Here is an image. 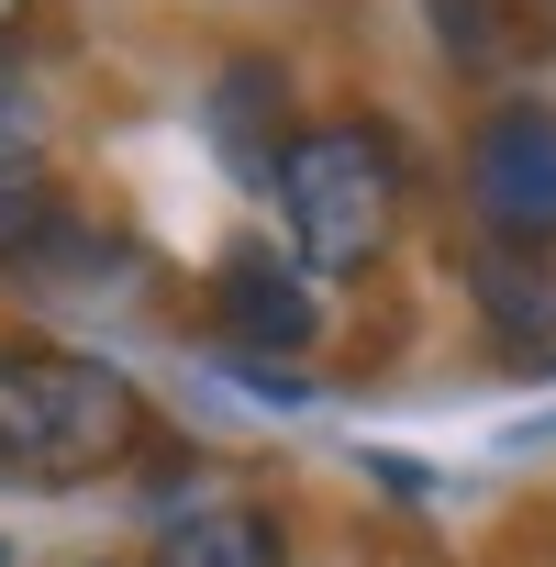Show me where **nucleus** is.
<instances>
[{
  "mask_svg": "<svg viewBox=\"0 0 556 567\" xmlns=\"http://www.w3.org/2000/svg\"><path fill=\"white\" fill-rule=\"evenodd\" d=\"M278 212H290V256L312 278H368L401 234V200H412V156L379 134V123H301L267 167Z\"/></svg>",
  "mask_w": 556,
  "mask_h": 567,
  "instance_id": "f257e3e1",
  "label": "nucleus"
},
{
  "mask_svg": "<svg viewBox=\"0 0 556 567\" xmlns=\"http://www.w3.org/2000/svg\"><path fill=\"white\" fill-rule=\"evenodd\" d=\"M145 445V401L123 368L79 357V346H0V467L23 478H101Z\"/></svg>",
  "mask_w": 556,
  "mask_h": 567,
  "instance_id": "f03ea898",
  "label": "nucleus"
},
{
  "mask_svg": "<svg viewBox=\"0 0 556 567\" xmlns=\"http://www.w3.org/2000/svg\"><path fill=\"white\" fill-rule=\"evenodd\" d=\"M467 212L501 245H545L556 234V112L545 101H501L467 134Z\"/></svg>",
  "mask_w": 556,
  "mask_h": 567,
  "instance_id": "7ed1b4c3",
  "label": "nucleus"
},
{
  "mask_svg": "<svg viewBox=\"0 0 556 567\" xmlns=\"http://www.w3.org/2000/svg\"><path fill=\"white\" fill-rule=\"evenodd\" d=\"M212 323L256 357H301L312 346V278L301 256H278V245H234L212 267Z\"/></svg>",
  "mask_w": 556,
  "mask_h": 567,
  "instance_id": "20e7f679",
  "label": "nucleus"
},
{
  "mask_svg": "<svg viewBox=\"0 0 556 567\" xmlns=\"http://www.w3.org/2000/svg\"><path fill=\"white\" fill-rule=\"evenodd\" d=\"M478 323H490V346H501L512 368H556V278H545L523 245L478 256Z\"/></svg>",
  "mask_w": 556,
  "mask_h": 567,
  "instance_id": "39448f33",
  "label": "nucleus"
},
{
  "mask_svg": "<svg viewBox=\"0 0 556 567\" xmlns=\"http://www.w3.org/2000/svg\"><path fill=\"white\" fill-rule=\"evenodd\" d=\"M278 556H290L278 512H256V501H223V512H189V523H167L145 567H278Z\"/></svg>",
  "mask_w": 556,
  "mask_h": 567,
  "instance_id": "423d86ee",
  "label": "nucleus"
},
{
  "mask_svg": "<svg viewBox=\"0 0 556 567\" xmlns=\"http://www.w3.org/2000/svg\"><path fill=\"white\" fill-rule=\"evenodd\" d=\"M56 234V178L34 156H0V256H34Z\"/></svg>",
  "mask_w": 556,
  "mask_h": 567,
  "instance_id": "0eeeda50",
  "label": "nucleus"
},
{
  "mask_svg": "<svg viewBox=\"0 0 556 567\" xmlns=\"http://www.w3.org/2000/svg\"><path fill=\"white\" fill-rule=\"evenodd\" d=\"M12 23H23V0H0V34H12Z\"/></svg>",
  "mask_w": 556,
  "mask_h": 567,
  "instance_id": "6e6552de",
  "label": "nucleus"
},
{
  "mask_svg": "<svg viewBox=\"0 0 556 567\" xmlns=\"http://www.w3.org/2000/svg\"><path fill=\"white\" fill-rule=\"evenodd\" d=\"M0 567H12V556H0Z\"/></svg>",
  "mask_w": 556,
  "mask_h": 567,
  "instance_id": "1a4fd4ad",
  "label": "nucleus"
}]
</instances>
